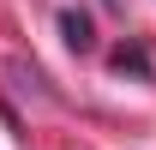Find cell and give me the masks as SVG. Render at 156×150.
I'll return each mask as SVG.
<instances>
[{
  "instance_id": "cell-1",
  "label": "cell",
  "mask_w": 156,
  "mask_h": 150,
  "mask_svg": "<svg viewBox=\"0 0 156 150\" xmlns=\"http://www.w3.org/2000/svg\"><path fill=\"white\" fill-rule=\"evenodd\" d=\"M60 36H66L72 54H90V48H96V24H90V12H84V6H60Z\"/></svg>"
},
{
  "instance_id": "cell-4",
  "label": "cell",
  "mask_w": 156,
  "mask_h": 150,
  "mask_svg": "<svg viewBox=\"0 0 156 150\" xmlns=\"http://www.w3.org/2000/svg\"><path fill=\"white\" fill-rule=\"evenodd\" d=\"M102 6H120V0H102Z\"/></svg>"
},
{
  "instance_id": "cell-3",
  "label": "cell",
  "mask_w": 156,
  "mask_h": 150,
  "mask_svg": "<svg viewBox=\"0 0 156 150\" xmlns=\"http://www.w3.org/2000/svg\"><path fill=\"white\" fill-rule=\"evenodd\" d=\"M108 66H114L120 78H126V72H132V78H144V84H150V78H156V66H150V54H144L138 42H126V48H114V54H108Z\"/></svg>"
},
{
  "instance_id": "cell-2",
  "label": "cell",
  "mask_w": 156,
  "mask_h": 150,
  "mask_svg": "<svg viewBox=\"0 0 156 150\" xmlns=\"http://www.w3.org/2000/svg\"><path fill=\"white\" fill-rule=\"evenodd\" d=\"M6 78H12V84H18V90H30V96H42V102H48V78H42V66L36 60H24V54H6Z\"/></svg>"
}]
</instances>
